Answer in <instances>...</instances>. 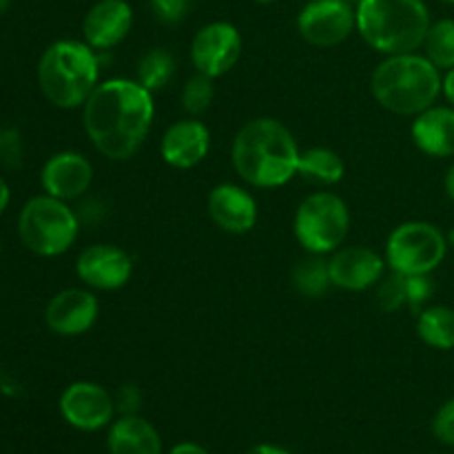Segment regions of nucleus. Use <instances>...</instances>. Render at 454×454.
I'll use <instances>...</instances> for the list:
<instances>
[{
    "mask_svg": "<svg viewBox=\"0 0 454 454\" xmlns=\"http://www.w3.org/2000/svg\"><path fill=\"white\" fill-rule=\"evenodd\" d=\"M208 215L224 233L244 235L257 224V202L244 186L224 182L208 193Z\"/></svg>",
    "mask_w": 454,
    "mask_h": 454,
    "instance_id": "obj_18",
    "label": "nucleus"
},
{
    "mask_svg": "<svg viewBox=\"0 0 454 454\" xmlns=\"http://www.w3.org/2000/svg\"><path fill=\"white\" fill-rule=\"evenodd\" d=\"M297 31L313 47H337L357 31L355 7L350 0H309L297 16Z\"/></svg>",
    "mask_w": 454,
    "mask_h": 454,
    "instance_id": "obj_9",
    "label": "nucleus"
},
{
    "mask_svg": "<svg viewBox=\"0 0 454 454\" xmlns=\"http://www.w3.org/2000/svg\"><path fill=\"white\" fill-rule=\"evenodd\" d=\"M291 284L295 288V293H300L306 300H319V297H324L328 293V288L333 286L328 260H324L322 255H315V253H309L304 260H300L293 266Z\"/></svg>",
    "mask_w": 454,
    "mask_h": 454,
    "instance_id": "obj_23",
    "label": "nucleus"
},
{
    "mask_svg": "<svg viewBox=\"0 0 454 454\" xmlns=\"http://www.w3.org/2000/svg\"><path fill=\"white\" fill-rule=\"evenodd\" d=\"M357 31L377 53L397 56L424 47L430 12L424 0H357Z\"/></svg>",
    "mask_w": 454,
    "mask_h": 454,
    "instance_id": "obj_5",
    "label": "nucleus"
},
{
    "mask_svg": "<svg viewBox=\"0 0 454 454\" xmlns=\"http://www.w3.org/2000/svg\"><path fill=\"white\" fill-rule=\"evenodd\" d=\"M168 454H211V452L204 450V448L198 446V443L184 442V443H177L176 448H171V452Z\"/></svg>",
    "mask_w": 454,
    "mask_h": 454,
    "instance_id": "obj_33",
    "label": "nucleus"
},
{
    "mask_svg": "<svg viewBox=\"0 0 454 454\" xmlns=\"http://www.w3.org/2000/svg\"><path fill=\"white\" fill-rule=\"evenodd\" d=\"M386 257L366 247H340L328 257L331 282L341 291L359 293L377 286L386 275Z\"/></svg>",
    "mask_w": 454,
    "mask_h": 454,
    "instance_id": "obj_14",
    "label": "nucleus"
},
{
    "mask_svg": "<svg viewBox=\"0 0 454 454\" xmlns=\"http://www.w3.org/2000/svg\"><path fill=\"white\" fill-rule=\"evenodd\" d=\"M133 29V9L127 0H98L82 20V38L96 51H111Z\"/></svg>",
    "mask_w": 454,
    "mask_h": 454,
    "instance_id": "obj_16",
    "label": "nucleus"
},
{
    "mask_svg": "<svg viewBox=\"0 0 454 454\" xmlns=\"http://www.w3.org/2000/svg\"><path fill=\"white\" fill-rule=\"evenodd\" d=\"M211 151V131L204 122L195 118L177 120L164 131L160 140L162 160L173 168H193L202 162Z\"/></svg>",
    "mask_w": 454,
    "mask_h": 454,
    "instance_id": "obj_17",
    "label": "nucleus"
},
{
    "mask_svg": "<svg viewBox=\"0 0 454 454\" xmlns=\"http://www.w3.org/2000/svg\"><path fill=\"white\" fill-rule=\"evenodd\" d=\"M58 408L67 424L84 433H96L105 428L115 415V402L111 393L93 381H75L67 386L65 393L60 395Z\"/></svg>",
    "mask_w": 454,
    "mask_h": 454,
    "instance_id": "obj_11",
    "label": "nucleus"
},
{
    "mask_svg": "<svg viewBox=\"0 0 454 454\" xmlns=\"http://www.w3.org/2000/svg\"><path fill=\"white\" fill-rule=\"evenodd\" d=\"M434 284L430 279V275H406V295H408V306L412 310L424 309L426 301L433 297Z\"/></svg>",
    "mask_w": 454,
    "mask_h": 454,
    "instance_id": "obj_29",
    "label": "nucleus"
},
{
    "mask_svg": "<svg viewBox=\"0 0 454 454\" xmlns=\"http://www.w3.org/2000/svg\"><path fill=\"white\" fill-rule=\"evenodd\" d=\"M442 69L424 53L386 56L372 71L371 91L386 111L395 115H419L442 96Z\"/></svg>",
    "mask_w": 454,
    "mask_h": 454,
    "instance_id": "obj_3",
    "label": "nucleus"
},
{
    "mask_svg": "<svg viewBox=\"0 0 454 454\" xmlns=\"http://www.w3.org/2000/svg\"><path fill=\"white\" fill-rule=\"evenodd\" d=\"M375 300L384 313H397L399 309L408 306L406 275L395 273V270H390V275H384L377 284Z\"/></svg>",
    "mask_w": 454,
    "mask_h": 454,
    "instance_id": "obj_27",
    "label": "nucleus"
},
{
    "mask_svg": "<svg viewBox=\"0 0 454 454\" xmlns=\"http://www.w3.org/2000/svg\"><path fill=\"white\" fill-rule=\"evenodd\" d=\"M244 51L242 34L235 25L226 20L208 22L200 27L198 34L191 43V60L198 74L208 75V78H220L229 74L239 62Z\"/></svg>",
    "mask_w": 454,
    "mask_h": 454,
    "instance_id": "obj_10",
    "label": "nucleus"
},
{
    "mask_svg": "<svg viewBox=\"0 0 454 454\" xmlns=\"http://www.w3.org/2000/svg\"><path fill=\"white\" fill-rule=\"evenodd\" d=\"M153 93L137 80H105L82 105L87 137L98 153L115 162L133 158L140 151L153 127Z\"/></svg>",
    "mask_w": 454,
    "mask_h": 454,
    "instance_id": "obj_1",
    "label": "nucleus"
},
{
    "mask_svg": "<svg viewBox=\"0 0 454 454\" xmlns=\"http://www.w3.org/2000/svg\"><path fill=\"white\" fill-rule=\"evenodd\" d=\"M93 182V167L78 151H60L44 162L40 184L51 198L71 202L82 198Z\"/></svg>",
    "mask_w": 454,
    "mask_h": 454,
    "instance_id": "obj_15",
    "label": "nucleus"
},
{
    "mask_svg": "<svg viewBox=\"0 0 454 454\" xmlns=\"http://www.w3.org/2000/svg\"><path fill=\"white\" fill-rule=\"evenodd\" d=\"M442 93L446 96V100L454 106V67H452V69H448L446 75H443Z\"/></svg>",
    "mask_w": 454,
    "mask_h": 454,
    "instance_id": "obj_34",
    "label": "nucleus"
},
{
    "mask_svg": "<svg viewBox=\"0 0 454 454\" xmlns=\"http://www.w3.org/2000/svg\"><path fill=\"white\" fill-rule=\"evenodd\" d=\"M350 231L348 204L331 191L310 193L297 207L293 233L306 253L326 255L346 242Z\"/></svg>",
    "mask_w": 454,
    "mask_h": 454,
    "instance_id": "obj_7",
    "label": "nucleus"
},
{
    "mask_svg": "<svg viewBox=\"0 0 454 454\" xmlns=\"http://www.w3.org/2000/svg\"><path fill=\"white\" fill-rule=\"evenodd\" d=\"M80 233L74 208L51 195H35L18 215V235L25 248L40 257H58L69 251Z\"/></svg>",
    "mask_w": 454,
    "mask_h": 454,
    "instance_id": "obj_6",
    "label": "nucleus"
},
{
    "mask_svg": "<svg viewBox=\"0 0 454 454\" xmlns=\"http://www.w3.org/2000/svg\"><path fill=\"white\" fill-rule=\"evenodd\" d=\"M151 13L167 27H177L189 18L193 0H149Z\"/></svg>",
    "mask_w": 454,
    "mask_h": 454,
    "instance_id": "obj_28",
    "label": "nucleus"
},
{
    "mask_svg": "<svg viewBox=\"0 0 454 454\" xmlns=\"http://www.w3.org/2000/svg\"><path fill=\"white\" fill-rule=\"evenodd\" d=\"M100 315V301L87 288H65L49 300L44 324L53 335L80 337L91 331Z\"/></svg>",
    "mask_w": 454,
    "mask_h": 454,
    "instance_id": "obj_13",
    "label": "nucleus"
},
{
    "mask_svg": "<svg viewBox=\"0 0 454 454\" xmlns=\"http://www.w3.org/2000/svg\"><path fill=\"white\" fill-rule=\"evenodd\" d=\"M443 186H446L448 198H450L452 202H454V162L450 164V168H448L446 177H443Z\"/></svg>",
    "mask_w": 454,
    "mask_h": 454,
    "instance_id": "obj_37",
    "label": "nucleus"
},
{
    "mask_svg": "<svg viewBox=\"0 0 454 454\" xmlns=\"http://www.w3.org/2000/svg\"><path fill=\"white\" fill-rule=\"evenodd\" d=\"M22 142L16 129H0V162L9 168L20 167Z\"/></svg>",
    "mask_w": 454,
    "mask_h": 454,
    "instance_id": "obj_30",
    "label": "nucleus"
},
{
    "mask_svg": "<svg viewBox=\"0 0 454 454\" xmlns=\"http://www.w3.org/2000/svg\"><path fill=\"white\" fill-rule=\"evenodd\" d=\"M346 164L340 155L326 146H313L309 151H301L300 168L297 176L315 186H335L344 180Z\"/></svg>",
    "mask_w": 454,
    "mask_h": 454,
    "instance_id": "obj_21",
    "label": "nucleus"
},
{
    "mask_svg": "<svg viewBox=\"0 0 454 454\" xmlns=\"http://www.w3.org/2000/svg\"><path fill=\"white\" fill-rule=\"evenodd\" d=\"M114 402H115V412H120V415H137V411H140L142 406L140 388L133 384L120 386Z\"/></svg>",
    "mask_w": 454,
    "mask_h": 454,
    "instance_id": "obj_32",
    "label": "nucleus"
},
{
    "mask_svg": "<svg viewBox=\"0 0 454 454\" xmlns=\"http://www.w3.org/2000/svg\"><path fill=\"white\" fill-rule=\"evenodd\" d=\"M173 75H176V58L167 49L155 47L137 60L136 80L151 93L162 91L171 82Z\"/></svg>",
    "mask_w": 454,
    "mask_h": 454,
    "instance_id": "obj_24",
    "label": "nucleus"
},
{
    "mask_svg": "<svg viewBox=\"0 0 454 454\" xmlns=\"http://www.w3.org/2000/svg\"><path fill=\"white\" fill-rule=\"evenodd\" d=\"M417 149L430 158H452L454 155V106H437L415 115L411 127Z\"/></svg>",
    "mask_w": 454,
    "mask_h": 454,
    "instance_id": "obj_19",
    "label": "nucleus"
},
{
    "mask_svg": "<svg viewBox=\"0 0 454 454\" xmlns=\"http://www.w3.org/2000/svg\"><path fill=\"white\" fill-rule=\"evenodd\" d=\"M9 7H12V0H0V16H3V13H7Z\"/></svg>",
    "mask_w": 454,
    "mask_h": 454,
    "instance_id": "obj_38",
    "label": "nucleus"
},
{
    "mask_svg": "<svg viewBox=\"0 0 454 454\" xmlns=\"http://www.w3.org/2000/svg\"><path fill=\"white\" fill-rule=\"evenodd\" d=\"M100 84V51L84 40H56L38 60V87L58 109H78Z\"/></svg>",
    "mask_w": 454,
    "mask_h": 454,
    "instance_id": "obj_4",
    "label": "nucleus"
},
{
    "mask_svg": "<svg viewBox=\"0 0 454 454\" xmlns=\"http://www.w3.org/2000/svg\"><path fill=\"white\" fill-rule=\"evenodd\" d=\"M424 56L433 62L437 69L448 71L454 67V20L442 18L433 22L424 40Z\"/></svg>",
    "mask_w": 454,
    "mask_h": 454,
    "instance_id": "obj_25",
    "label": "nucleus"
},
{
    "mask_svg": "<svg viewBox=\"0 0 454 454\" xmlns=\"http://www.w3.org/2000/svg\"><path fill=\"white\" fill-rule=\"evenodd\" d=\"M106 446L111 454H162L160 433L140 415H120L109 428Z\"/></svg>",
    "mask_w": 454,
    "mask_h": 454,
    "instance_id": "obj_20",
    "label": "nucleus"
},
{
    "mask_svg": "<svg viewBox=\"0 0 454 454\" xmlns=\"http://www.w3.org/2000/svg\"><path fill=\"white\" fill-rule=\"evenodd\" d=\"M233 167L255 189H279L297 176L300 146L275 118H253L233 140Z\"/></svg>",
    "mask_w": 454,
    "mask_h": 454,
    "instance_id": "obj_2",
    "label": "nucleus"
},
{
    "mask_svg": "<svg viewBox=\"0 0 454 454\" xmlns=\"http://www.w3.org/2000/svg\"><path fill=\"white\" fill-rule=\"evenodd\" d=\"M9 202H12V189H9L7 180H4V177L0 176V215H3V213L7 211Z\"/></svg>",
    "mask_w": 454,
    "mask_h": 454,
    "instance_id": "obj_35",
    "label": "nucleus"
},
{
    "mask_svg": "<svg viewBox=\"0 0 454 454\" xmlns=\"http://www.w3.org/2000/svg\"><path fill=\"white\" fill-rule=\"evenodd\" d=\"M255 3H260V4H273V3H278V0H255Z\"/></svg>",
    "mask_w": 454,
    "mask_h": 454,
    "instance_id": "obj_40",
    "label": "nucleus"
},
{
    "mask_svg": "<svg viewBox=\"0 0 454 454\" xmlns=\"http://www.w3.org/2000/svg\"><path fill=\"white\" fill-rule=\"evenodd\" d=\"M75 275L93 291H118L133 275V260L115 244H91L75 262Z\"/></svg>",
    "mask_w": 454,
    "mask_h": 454,
    "instance_id": "obj_12",
    "label": "nucleus"
},
{
    "mask_svg": "<svg viewBox=\"0 0 454 454\" xmlns=\"http://www.w3.org/2000/svg\"><path fill=\"white\" fill-rule=\"evenodd\" d=\"M213 78L204 74H195L186 80L184 89H182V106H184L186 114L191 118H198V115L207 114L208 106L213 102Z\"/></svg>",
    "mask_w": 454,
    "mask_h": 454,
    "instance_id": "obj_26",
    "label": "nucleus"
},
{
    "mask_svg": "<svg viewBox=\"0 0 454 454\" xmlns=\"http://www.w3.org/2000/svg\"><path fill=\"white\" fill-rule=\"evenodd\" d=\"M442 3H448V4H454V0H442Z\"/></svg>",
    "mask_w": 454,
    "mask_h": 454,
    "instance_id": "obj_41",
    "label": "nucleus"
},
{
    "mask_svg": "<svg viewBox=\"0 0 454 454\" xmlns=\"http://www.w3.org/2000/svg\"><path fill=\"white\" fill-rule=\"evenodd\" d=\"M417 335L426 346L437 350L454 348V309L448 306H428L419 310Z\"/></svg>",
    "mask_w": 454,
    "mask_h": 454,
    "instance_id": "obj_22",
    "label": "nucleus"
},
{
    "mask_svg": "<svg viewBox=\"0 0 454 454\" xmlns=\"http://www.w3.org/2000/svg\"><path fill=\"white\" fill-rule=\"evenodd\" d=\"M247 454H293V452L284 450V448L279 446H273V443H260V446L251 448Z\"/></svg>",
    "mask_w": 454,
    "mask_h": 454,
    "instance_id": "obj_36",
    "label": "nucleus"
},
{
    "mask_svg": "<svg viewBox=\"0 0 454 454\" xmlns=\"http://www.w3.org/2000/svg\"><path fill=\"white\" fill-rule=\"evenodd\" d=\"M446 238H448V247H454V229L446 235Z\"/></svg>",
    "mask_w": 454,
    "mask_h": 454,
    "instance_id": "obj_39",
    "label": "nucleus"
},
{
    "mask_svg": "<svg viewBox=\"0 0 454 454\" xmlns=\"http://www.w3.org/2000/svg\"><path fill=\"white\" fill-rule=\"evenodd\" d=\"M448 238L430 222L412 220L395 226L386 242V264L402 275H430L442 266Z\"/></svg>",
    "mask_w": 454,
    "mask_h": 454,
    "instance_id": "obj_8",
    "label": "nucleus"
},
{
    "mask_svg": "<svg viewBox=\"0 0 454 454\" xmlns=\"http://www.w3.org/2000/svg\"><path fill=\"white\" fill-rule=\"evenodd\" d=\"M433 434L446 446H454V397L443 403L434 415Z\"/></svg>",
    "mask_w": 454,
    "mask_h": 454,
    "instance_id": "obj_31",
    "label": "nucleus"
}]
</instances>
